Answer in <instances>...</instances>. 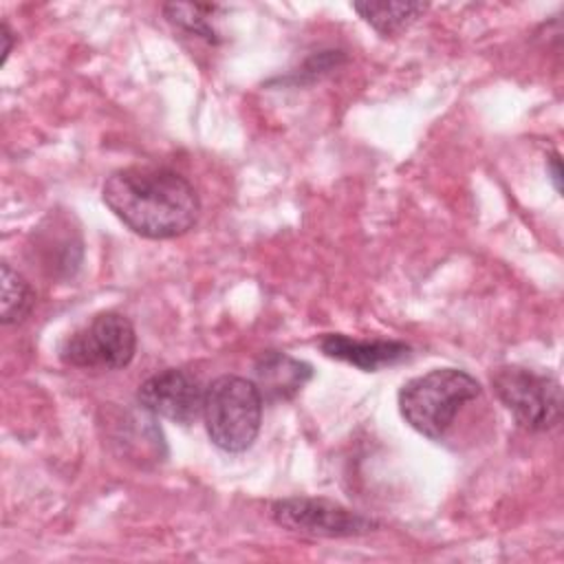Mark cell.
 Listing matches in <instances>:
<instances>
[{
  "label": "cell",
  "mask_w": 564,
  "mask_h": 564,
  "mask_svg": "<svg viewBox=\"0 0 564 564\" xmlns=\"http://www.w3.org/2000/svg\"><path fill=\"white\" fill-rule=\"evenodd\" d=\"M137 350L132 322L115 311L95 315L82 328L73 330L59 346V359L75 368H126Z\"/></svg>",
  "instance_id": "cell-5"
},
{
  "label": "cell",
  "mask_w": 564,
  "mask_h": 564,
  "mask_svg": "<svg viewBox=\"0 0 564 564\" xmlns=\"http://www.w3.org/2000/svg\"><path fill=\"white\" fill-rule=\"evenodd\" d=\"M319 348L326 357L346 361L366 372H377L386 366H394L410 357L412 348L394 339H352L341 333H328L319 339Z\"/></svg>",
  "instance_id": "cell-8"
},
{
  "label": "cell",
  "mask_w": 564,
  "mask_h": 564,
  "mask_svg": "<svg viewBox=\"0 0 564 564\" xmlns=\"http://www.w3.org/2000/svg\"><path fill=\"white\" fill-rule=\"evenodd\" d=\"M101 198L134 234L167 240L189 231L200 214L194 185L170 167L130 165L112 172Z\"/></svg>",
  "instance_id": "cell-1"
},
{
  "label": "cell",
  "mask_w": 564,
  "mask_h": 564,
  "mask_svg": "<svg viewBox=\"0 0 564 564\" xmlns=\"http://www.w3.org/2000/svg\"><path fill=\"white\" fill-rule=\"evenodd\" d=\"M0 40H2V64H4L7 57H9V53H11V48H13V42H15L13 31L9 29L7 22L0 24Z\"/></svg>",
  "instance_id": "cell-14"
},
{
  "label": "cell",
  "mask_w": 564,
  "mask_h": 564,
  "mask_svg": "<svg viewBox=\"0 0 564 564\" xmlns=\"http://www.w3.org/2000/svg\"><path fill=\"white\" fill-rule=\"evenodd\" d=\"M203 421L212 443L229 454L249 449L260 432L262 394L245 377L223 375L205 388Z\"/></svg>",
  "instance_id": "cell-3"
},
{
  "label": "cell",
  "mask_w": 564,
  "mask_h": 564,
  "mask_svg": "<svg viewBox=\"0 0 564 564\" xmlns=\"http://www.w3.org/2000/svg\"><path fill=\"white\" fill-rule=\"evenodd\" d=\"M203 399L205 388L200 381L181 368L154 372L137 390L141 410L178 425H189L203 416Z\"/></svg>",
  "instance_id": "cell-7"
},
{
  "label": "cell",
  "mask_w": 564,
  "mask_h": 564,
  "mask_svg": "<svg viewBox=\"0 0 564 564\" xmlns=\"http://www.w3.org/2000/svg\"><path fill=\"white\" fill-rule=\"evenodd\" d=\"M269 513L278 527L313 538H352L366 535L379 527L370 516L352 511L339 502L311 496L273 500Z\"/></svg>",
  "instance_id": "cell-6"
},
{
  "label": "cell",
  "mask_w": 564,
  "mask_h": 564,
  "mask_svg": "<svg viewBox=\"0 0 564 564\" xmlns=\"http://www.w3.org/2000/svg\"><path fill=\"white\" fill-rule=\"evenodd\" d=\"M258 390L262 399H291L313 377L308 364L293 359L284 352H264L256 364Z\"/></svg>",
  "instance_id": "cell-9"
},
{
  "label": "cell",
  "mask_w": 564,
  "mask_h": 564,
  "mask_svg": "<svg viewBox=\"0 0 564 564\" xmlns=\"http://www.w3.org/2000/svg\"><path fill=\"white\" fill-rule=\"evenodd\" d=\"M491 388L527 432H546L562 421V388L551 375L522 366H500L491 375Z\"/></svg>",
  "instance_id": "cell-4"
},
{
  "label": "cell",
  "mask_w": 564,
  "mask_h": 564,
  "mask_svg": "<svg viewBox=\"0 0 564 564\" xmlns=\"http://www.w3.org/2000/svg\"><path fill=\"white\" fill-rule=\"evenodd\" d=\"M546 174L555 187V192L560 194L562 192V161H560V154L557 152H551L546 156Z\"/></svg>",
  "instance_id": "cell-13"
},
{
  "label": "cell",
  "mask_w": 564,
  "mask_h": 564,
  "mask_svg": "<svg viewBox=\"0 0 564 564\" xmlns=\"http://www.w3.org/2000/svg\"><path fill=\"white\" fill-rule=\"evenodd\" d=\"M476 377L458 368H436L405 381L397 394L399 412L419 434L441 441L458 410L480 397Z\"/></svg>",
  "instance_id": "cell-2"
},
{
  "label": "cell",
  "mask_w": 564,
  "mask_h": 564,
  "mask_svg": "<svg viewBox=\"0 0 564 564\" xmlns=\"http://www.w3.org/2000/svg\"><path fill=\"white\" fill-rule=\"evenodd\" d=\"M0 282H2L0 322L4 326L20 324L35 304V291L29 284V280L9 262L0 264Z\"/></svg>",
  "instance_id": "cell-11"
},
{
  "label": "cell",
  "mask_w": 564,
  "mask_h": 564,
  "mask_svg": "<svg viewBox=\"0 0 564 564\" xmlns=\"http://www.w3.org/2000/svg\"><path fill=\"white\" fill-rule=\"evenodd\" d=\"M220 11L218 4H187V2H170L163 7V13L165 18L181 26L183 31L187 33H194L198 37H203L205 42H212V44H218L220 37H218V31L214 29L212 24V18L214 13Z\"/></svg>",
  "instance_id": "cell-12"
},
{
  "label": "cell",
  "mask_w": 564,
  "mask_h": 564,
  "mask_svg": "<svg viewBox=\"0 0 564 564\" xmlns=\"http://www.w3.org/2000/svg\"><path fill=\"white\" fill-rule=\"evenodd\" d=\"M352 9L383 37L399 35L427 9L425 2H355Z\"/></svg>",
  "instance_id": "cell-10"
}]
</instances>
